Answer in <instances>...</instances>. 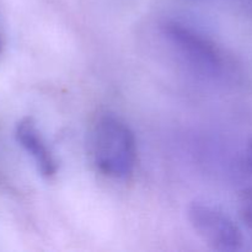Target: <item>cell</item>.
I'll return each instance as SVG.
<instances>
[{"instance_id": "1", "label": "cell", "mask_w": 252, "mask_h": 252, "mask_svg": "<svg viewBox=\"0 0 252 252\" xmlns=\"http://www.w3.org/2000/svg\"><path fill=\"white\" fill-rule=\"evenodd\" d=\"M90 154L98 171L126 181L137 165V142L129 126L113 113L98 116L90 130Z\"/></svg>"}, {"instance_id": "2", "label": "cell", "mask_w": 252, "mask_h": 252, "mask_svg": "<svg viewBox=\"0 0 252 252\" xmlns=\"http://www.w3.org/2000/svg\"><path fill=\"white\" fill-rule=\"evenodd\" d=\"M161 33L180 61L192 71L207 79L223 75L224 58L216 43L184 22L169 20L161 25Z\"/></svg>"}, {"instance_id": "3", "label": "cell", "mask_w": 252, "mask_h": 252, "mask_svg": "<svg viewBox=\"0 0 252 252\" xmlns=\"http://www.w3.org/2000/svg\"><path fill=\"white\" fill-rule=\"evenodd\" d=\"M187 216L197 235L214 250L238 251L243 246L240 229L218 207L206 202H193Z\"/></svg>"}, {"instance_id": "4", "label": "cell", "mask_w": 252, "mask_h": 252, "mask_svg": "<svg viewBox=\"0 0 252 252\" xmlns=\"http://www.w3.org/2000/svg\"><path fill=\"white\" fill-rule=\"evenodd\" d=\"M15 138L33 161L37 171L46 179L57 174V161L32 118L25 117L15 127Z\"/></svg>"}, {"instance_id": "5", "label": "cell", "mask_w": 252, "mask_h": 252, "mask_svg": "<svg viewBox=\"0 0 252 252\" xmlns=\"http://www.w3.org/2000/svg\"><path fill=\"white\" fill-rule=\"evenodd\" d=\"M243 214L249 229L252 231V192L248 193L243 201Z\"/></svg>"}, {"instance_id": "6", "label": "cell", "mask_w": 252, "mask_h": 252, "mask_svg": "<svg viewBox=\"0 0 252 252\" xmlns=\"http://www.w3.org/2000/svg\"><path fill=\"white\" fill-rule=\"evenodd\" d=\"M2 47H4V39H2V34L1 32H0V54H1L2 52Z\"/></svg>"}, {"instance_id": "7", "label": "cell", "mask_w": 252, "mask_h": 252, "mask_svg": "<svg viewBox=\"0 0 252 252\" xmlns=\"http://www.w3.org/2000/svg\"><path fill=\"white\" fill-rule=\"evenodd\" d=\"M250 155H251V161H252V144H251V149H250Z\"/></svg>"}]
</instances>
